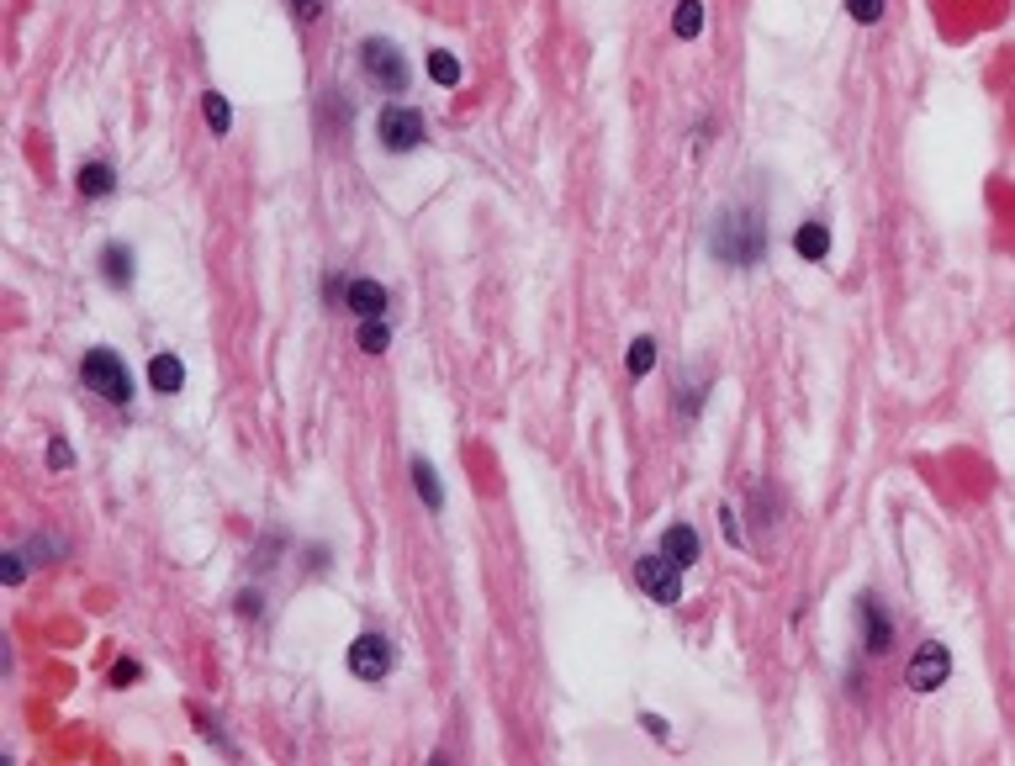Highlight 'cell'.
I'll return each instance as SVG.
<instances>
[{
	"mask_svg": "<svg viewBox=\"0 0 1015 766\" xmlns=\"http://www.w3.org/2000/svg\"><path fill=\"white\" fill-rule=\"evenodd\" d=\"M883 6H889V0H846V11H852V22H862V27L883 22Z\"/></svg>",
	"mask_w": 1015,
	"mask_h": 766,
	"instance_id": "22",
	"label": "cell"
},
{
	"mask_svg": "<svg viewBox=\"0 0 1015 766\" xmlns=\"http://www.w3.org/2000/svg\"><path fill=\"white\" fill-rule=\"evenodd\" d=\"M635 582H640L645 592H651L656 603H667V608H672V603H682V566H677V560H672L667 550L640 555V560H635Z\"/></svg>",
	"mask_w": 1015,
	"mask_h": 766,
	"instance_id": "5",
	"label": "cell"
},
{
	"mask_svg": "<svg viewBox=\"0 0 1015 766\" xmlns=\"http://www.w3.org/2000/svg\"><path fill=\"white\" fill-rule=\"evenodd\" d=\"M149 386L164 391V397H175V391L186 386V365H180L175 354H154L149 360Z\"/></svg>",
	"mask_w": 1015,
	"mask_h": 766,
	"instance_id": "13",
	"label": "cell"
},
{
	"mask_svg": "<svg viewBox=\"0 0 1015 766\" xmlns=\"http://www.w3.org/2000/svg\"><path fill=\"white\" fill-rule=\"evenodd\" d=\"M429 80H434V85H445V90L460 85V59H455V53H445V48H434V53H429Z\"/></svg>",
	"mask_w": 1015,
	"mask_h": 766,
	"instance_id": "21",
	"label": "cell"
},
{
	"mask_svg": "<svg viewBox=\"0 0 1015 766\" xmlns=\"http://www.w3.org/2000/svg\"><path fill=\"white\" fill-rule=\"evenodd\" d=\"M48 465H53V471H69V465H75V450H69L64 439H53L48 444Z\"/></svg>",
	"mask_w": 1015,
	"mask_h": 766,
	"instance_id": "24",
	"label": "cell"
},
{
	"mask_svg": "<svg viewBox=\"0 0 1015 766\" xmlns=\"http://www.w3.org/2000/svg\"><path fill=\"white\" fill-rule=\"evenodd\" d=\"M386 302H392V296H386V286L381 280H371V275H355L344 286V307L355 312V317H386Z\"/></svg>",
	"mask_w": 1015,
	"mask_h": 766,
	"instance_id": "9",
	"label": "cell"
},
{
	"mask_svg": "<svg viewBox=\"0 0 1015 766\" xmlns=\"http://www.w3.org/2000/svg\"><path fill=\"white\" fill-rule=\"evenodd\" d=\"M101 275H106V286H112V291H127V286H133V275H138L133 249H127V244H106L101 249Z\"/></svg>",
	"mask_w": 1015,
	"mask_h": 766,
	"instance_id": "11",
	"label": "cell"
},
{
	"mask_svg": "<svg viewBox=\"0 0 1015 766\" xmlns=\"http://www.w3.org/2000/svg\"><path fill=\"white\" fill-rule=\"evenodd\" d=\"M624 370H630L635 381L651 376V370H656V339H645V333H640V339L630 344V354H624Z\"/></svg>",
	"mask_w": 1015,
	"mask_h": 766,
	"instance_id": "18",
	"label": "cell"
},
{
	"mask_svg": "<svg viewBox=\"0 0 1015 766\" xmlns=\"http://www.w3.org/2000/svg\"><path fill=\"white\" fill-rule=\"evenodd\" d=\"M291 11H297V22H318V16H323V0H291Z\"/></svg>",
	"mask_w": 1015,
	"mask_h": 766,
	"instance_id": "27",
	"label": "cell"
},
{
	"mask_svg": "<svg viewBox=\"0 0 1015 766\" xmlns=\"http://www.w3.org/2000/svg\"><path fill=\"white\" fill-rule=\"evenodd\" d=\"M661 550H667V555L677 560L682 571H688L693 560H698V550H704V545H698V529H693V523H672V529L661 534Z\"/></svg>",
	"mask_w": 1015,
	"mask_h": 766,
	"instance_id": "12",
	"label": "cell"
},
{
	"mask_svg": "<svg viewBox=\"0 0 1015 766\" xmlns=\"http://www.w3.org/2000/svg\"><path fill=\"white\" fill-rule=\"evenodd\" d=\"M392 661H397V650L386 634H360V640L349 645V671H355L360 682H386Z\"/></svg>",
	"mask_w": 1015,
	"mask_h": 766,
	"instance_id": "6",
	"label": "cell"
},
{
	"mask_svg": "<svg viewBox=\"0 0 1015 766\" xmlns=\"http://www.w3.org/2000/svg\"><path fill=\"white\" fill-rule=\"evenodd\" d=\"M360 69H365V80H371L376 90H408V59H402V48L392 43V37H365L360 43Z\"/></svg>",
	"mask_w": 1015,
	"mask_h": 766,
	"instance_id": "4",
	"label": "cell"
},
{
	"mask_svg": "<svg viewBox=\"0 0 1015 766\" xmlns=\"http://www.w3.org/2000/svg\"><path fill=\"white\" fill-rule=\"evenodd\" d=\"M0 576H6V582L16 587L27 576V560H22V550H6V560H0Z\"/></svg>",
	"mask_w": 1015,
	"mask_h": 766,
	"instance_id": "23",
	"label": "cell"
},
{
	"mask_svg": "<svg viewBox=\"0 0 1015 766\" xmlns=\"http://www.w3.org/2000/svg\"><path fill=\"white\" fill-rule=\"evenodd\" d=\"M413 487H418L423 502H429V513L445 508V487H439V476H434V465H429V460H413Z\"/></svg>",
	"mask_w": 1015,
	"mask_h": 766,
	"instance_id": "16",
	"label": "cell"
},
{
	"mask_svg": "<svg viewBox=\"0 0 1015 766\" xmlns=\"http://www.w3.org/2000/svg\"><path fill=\"white\" fill-rule=\"evenodd\" d=\"M80 381L96 391L101 402H112V407L133 402V376H127V365H122L117 349H90L80 360Z\"/></svg>",
	"mask_w": 1015,
	"mask_h": 766,
	"instance_id": "2",
	"label": "cell"
},
{
	"mask_svg": "<svg viewBox=\"0 0 1015 766\" xmlns=\"http://www.w3.org/2000/svg\"><path fill=\"white\" fill-rule=\"evenodd\" d=\"M423 138H429V127H423V111L418 106H381L376 111V143L386 148V154H413V148H423Z\"/></svg>",
	"mask_w": 1015,
	"mask_h": 766,
	"instance_id": "3",
	"label": "cell"
},
{
	"mask_svg": "<svg viewBox=\"0 0 1015 766\" xmlns=\"http://www.w3.org/2000/svg\"><path fill=\"white\" fill-rule=\"evenodd\" d=\"M857 619H862V645H867V656H883V650L894 645V619H889V608L878 603L873 592L857 597Z\"/></svg>",
	"mask_w": 1015,
	"mask_h": 766,
	"instance_id": "8",
	"label": "cell"
},
{
	"mask_svg": "<svg viewBox=\"0 0 1015 766\" xmlns=\"http://www.w3.org/2000/svg\"><path fill=\"white\" fill-rule=\"evenodd\" d=\"M672 32L677 37H698V32H704V0H682V6L672 11Z\"/></svg>",
	"mask_w": 1015,
	"mask_h": 766,
	"instance_id": "19",
	"label": "cell"
},
{
	"mask_svg": "<svg viewBox=\"0 0 1015 766\" xmlns=\"http://www.w3.org/2000/svg\"><path fill=\"white\" fill-rule=\"evenodd\" d=\"M947 677H952V650H947V645H936V640H931V645H920V650H915V661H910V671H904V682H910L915 693H936V687L947 682Z\"/></svg>",
	"mask_w": 1015,
	"mask_h": 766,
	"instance_id": "7",
	"label": "cell"
},
{
	"mask_svg": "<svg viewBox=\"0 0 1015 766\" xmlns=\"http://www.w3.org/2000/svg\"><path fill=\"white\" fill-rule=\"evenodd\" d=\"M112 191H117L112 164H106V159H85V164H80V196H96V201H101V196H112Z\"/></svg>",
	"mask_w": 1015,
	"mask_h": 766,
	"instance_id": "14",
	"label": "cell"
},
{
	"mask_svg": "<svg viewBox=\"0 0 1015 766\" xmlns=\"http://www.w3.org/2000/svg\"><path fill=\"white\" fill-rule=\"evenodd\" d=\"M355 344H360L365 354H386V344H392V328H386V317H360Z\"/></svg>",
	"mask_w": 1015,
	"mask_h": 766,
	"instance_id": "17",
	"label": "cell"
},
{
	"mask_svg": "<svg viewBox=\"0 0 1015 766\" xmlns=\"http://www.w3.org/2000/svg\"><path fill=\"white\" fill-rule=\"evenodd\" d=\"M201 117H207V127H212L217 138H223L228 127H233V106L217 96V90H207V96H201Z\"/></svg>",
	"mask_w": 1015,
	"mask_h": 766,
	"instance_id": "20",
	"label": "cell"
},
{
	"mask_svg": "<svg viewBox=\"0 0 1015 766\" xmlns=\"http://www.w3.org/2000/svg\"><path fill=\"white\" fill-rule=\"evenodd\" d=\"M793 249H799V259H825L830 254V228L815 217V222H804L799 233H793Z\"/></svg>",
	"mask_w": 1015,
	"mask_h": 766,
	"instance_id": "15",
	"label": "cell"
},
{
	"mask_svg": "<svg viewBox=\"0 0 1015 766\" xmlns=\"http://www.w3.org/2000/svg\"><path fill=\"white\" fill-rule=\"evenodd\" d=\"M719 523H725L730 545H735V550H746V534H741V523H735V508H725V513H719Z\"/></svg>",
	"mask_w": 1015,
	"mask_h": 766,
	"instance_id": "26",
	"label": "cell"
},
{
	"mask_svg": "<svg viewBox=\"0 0 1015 766\" xmlns=\"http://www.w3.org/2000/svg\"><path fill=\"white\" fill-rule=\"evenodd\" d=\"M138 677H143V666H138V661H117V671H112V682H117V687H133Z\"/></svg>",
	"mask_w": 1015,
	"mask_h": 766,
	"instance_id": "25",
	"label": "cell"
},
{
	"mask_svg": "<svg viewBox=\"0 0 1015 766\" xmlns=\"http://www.w3.org/2000/svg\"><path fill=\"white\" fill-rule=\"evenodd\" d=\"M709 254L730 270H751L767 259V212L756 201H735L719 207L709 222Z\"/></svg>",
	"mask_w": 1015,
	"mask_h": 766,
	"instance_id": "1",
	"label": "cell"
},
{
	"mask_svg": "<svg viewBox=\"0 0 1015 766\" xmlns=\"http://www.w3.org/2000/svg\"><path fill=\"white\" fill-rule=\"evenodd\" d=\"M640 724H645V730H651V735H656V740H667V724H661V719H656V714H645V719H640Z\"/></svg>",
	"mask_w": 1015,
	"mask_h": 766,
	"instance_id": "28",
	"label": "cell"
},
{
	"mask_svg": "<svg viewBox=\"0 0 1015 766\" xmlns=\"http://www.w3.org/2000/svg\"><path fill=\"white\" fill-rule=\"evenodd\" d=\"M704 397H709V365H688V376H677V413L698 418Z\"/></svg>",
	"mask_w": 1015,
	"mask_h": 766,
	"instance_id": "10",
	"label": "cell"
}]
</instances>
